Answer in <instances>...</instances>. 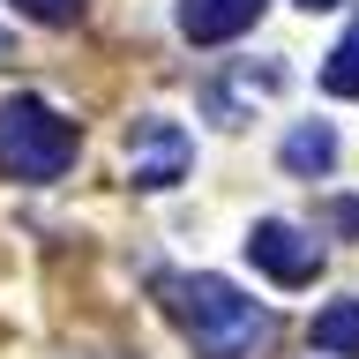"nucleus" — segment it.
Returning <instances> with one entry per match:
<instances>
[{
	"label": "nucleus",
	"mask_w": 359,
	"mask_h": 359,
	"mask_svg": "<svg viewBox=\"0 0 359 359\" xmlns=\"http://www.w3.org/2000/svg\"><path fill=\"white\" fill-rule=\"evenodd\" d=\"M165 307H172V322L187 337H195L202 359H262L269 337H277V322H269V307H255L232 277H210V269H195V277H165Z\"/></svg>",
	"instance_id": "obj_1"
},
{
	"label": "nucleus",
	"mask_w": 359,
	"mask_h": 359,
	"mask_svg": "<svg viewBox=\"0 0 359 359\" xmlns=\"http://www.w3.org/2000/svg\"><path fill=\"white\" fill-rule=\"evenodd\" d=\"M75 120L45 105V97H8L0 105V172L22 180V187H45V180H60L75 165Z\"/></svg>",
	"instance_id": "obj_2"
},
{
	"label": "nucleus",
	"mask_w": 359,
	"mask_h": 359,
	"mask_svg": "<svg viewBox=\"0 0 359 359\" xmlns=\"http://www.w3.org/2000/svg\"><path fill=\"white\" fill-rule=\"evenodd\" d=\"M187 165H195V142H187V128L180 120H165V112H142L128 128V180L135 187H180L187 180Z\"/></svg>",
	"instance_id": "obj_3"
},
{
	"label": "nucleus",
	"mask_w": 359,
	"mask_h": 359,
	"mask_svg": "<svg viewBox=\"0 0 359 359\" xmlns=\"http://www.w3.org/2000/svg\"><path fill=\"white\" fill-rule=\"evenodd\" d=\"M247 262L262 269V277H277V285H314L322 277V240L299 232V224H285V217H255Z\"/></svg>",
	"instance_id": "obj_4"
},
{
	"label": "nucleus",
	"mask_w": 359,
	"mask_h": 359,
	"mask_svg": "<svg viewBox=\"0 0 359 359\" xmlns=\"http://www.w3.org/2000/svg\"><path fill=\"white\" fill-rule=\"evenodd\" d=\"M262 8L269 0H180V30H187V45H224L240 30H255Z\"/></svg>",
	"instance_id": "obj_5"
},
{
	"label": "nucleus",
	"mask_w": 359,
	"mask_h": 359,
	"mask_svg": "<svg viewBox=\"0 0 359 359\" xmlns=\"http://www.w3.org/2000/svg\"><path fill=\"white\" fill-rule=\"evenodd\" d=\"M277 157H285V172H292V180H322V172L337 165V128L307 120V128H292V135H285V150H277Z\"/></svg>",
	"instance_id": "obj_6"
},
{
	"label": "nucleus",
	"mask_w": 359,
	"mask_h": 359,
	"mask_svg": "<svg viewBox=\"0 0 359 359\" xmlns=\"http://www.w3.org/2000/svg\"><path fill=\"white\" fill-rule=\"evenodd\" d=\"M314 352L359 359V299H330V307L314 314Z\"/></svg>",
	"instance_id": "obj_7"
},
{
	"label": "nucleus",
	"mask_w": 359,
	"mask_h": 359,
	"mask_svg": "<svg viewBox=\"0 0 359 359\" xmlns=\"http://www.w3.org/2000/svg\"><path fill=\"white\" fill-rule=\"evenodd\" d=\"M322 90H330V97H359V15H352V30L330 45V60H322Z\"/></svg>",
	"instance_id": "obj_8"
},
{
	"label": "nucleus",
	"mask_w": 359,
	"mask_h": 359,
	"mask_svg": "<svg viewBox=\"0 0 359 359\" xmlns=\"http://www.w3.org/2000/svg\"><path fill=\"white\" fill-rule=\"evenodd\" d=\"M15 8L30 22H75V15H83V0H15Z\"/></svg>",
	"instance_id": "obj_9"
},
{
	"label": "nucleus",
	"mask_w": 359,
	"mask_h": 359,
	"mask_svg": "<svg viewBox=\"0 0 359 359\" xmlns=\"http://www.w3.org/2000/svg\"><path fill=\"white\" fill-rule=\"evenodd\" d=\"M322 217H330L337 232H359V202H330V210H322Z\"/></svg>",
	"instance_id": "obj_10"
},
{
	"label": "nucleus",
	"mask_w": 359,
	"mask_h": 359,
	"mask_svg": "<svg viewBox=\"0 0 359 359\" xmlns=\"http://www.w3.org/2000/svg\"><path fill=\"white\" fill-rule=\"evenodd\" d=\"M299 8H337V0H299Z\"/></svg>",
	"instance_id": "obj_11"
},
{
	"label": "nucleus",
	"mask_w": 359,
	"mask_h": 359,
	"mask_svg": "<svg viewBox=\"0 0 359 359\" xmlns=\"http://www.w3.org/2000/svg\"><path fill=\"white\" fill-rule=\"evenodd\" d=\"M0 53H8V45H0Z\"/></svg>",
	"instance_id": "obj_12"
}]
</instances>
